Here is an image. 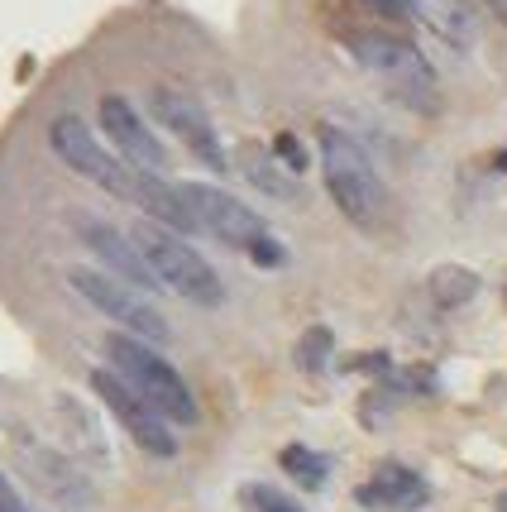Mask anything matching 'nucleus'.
<instances>
[{
	"label": "nucleus",
	"instance_id": "ddd939ff",
	"mask_svg": "<svg viewBox=\"0 0 507 512\" xmlns=\"http://www.w3.org/2000/svg\"><path fill=\"white\" fill-rule=\"evenodd\" d=\"M15 450H20V460L29 465V474L44 484L58 503H63V512H87L96 498H91V489H87V479L77 474V469L67 465L63 455H53V450H44L39 441L29 446L24 436H15Z\"/></svg>",
	"mask_w": 507,
	"mask_h": 512
},
{
	"label": "nucleus",
	"instance_id": "20e7f679",
	"mask_svg": "<svg viewBox=\"0 0 507 512\" xmlns=\"http://www.w3.org/2000/svg\"><path fill=\"white\" fill-rule=\"evenodd\" d=\"M134 245H139V254H144L149 268L158 273V283L173 288L177 297H187L192 307H221L225 302L221 273L206 264L182 235H173V230H163V225H154V221H144V225H134Z\"/></svg>",
	"mask_w": 507,
	"mask_h": 512
},
{
	"label": "nucleus",
	"instance_id": "5701e85b",
	"mask_svg": "<svg viewBox=\"0 0 507 512\" xmlns=\"http://www.w3.org/2000/svg\"><path fill=\"white\" fill-rule=\"evenodd\" d=\"M359 5H369V10H378V15H388V20H397V15L407 10V0H359Z\"/></svg>",
	"mask_w": 507,
	"mask_h": 512
},
{
	"label": "nucleus",
	"instance_id": "9d476101",
	"mask_svg": "<svg viewBox=\"0 0 507 512\" xmlns=\"http://www.w3.org/2000/svg\"><path fill=\"white\" fill-rule=\"evenodd\" d=\"M77 240L101 259V268L111 273V278H120V283H130V288H139V292H154V288H163L158 283V273L149 268V259L139 254V245H134V235H125L120 225H111L106 216H77Z\"/></svg>",
	"mask_w": 507,
	"mask_h": 512
},
{
	"label": "nucleus",
	"instance_id": "a211bd4d",
	"mask_svg": "<svg viewBox=\"0 0 507 512\" xmlns=\"http://www.w3.org/2000/svg\"><path fill=\"white\" fill-rule=\"evenodd\" d=\"M278 465H283L287 479H292V484H302V489H321V484H326V474H331L326 455H316L311 446H283Z\"/></svg>",
	"mask_w": 507,
	"mask_h": 512
},
{
	"label": "nucleus",
	"instance_id": "4468645a",
	"mask_svg": "<svg viewBox=\"0 0 507 512\" xmlns=\"http://www.w3.org/2000/svg\"><path fill=\"white\" fill-rule=\"evenodd\" d=\"M130 201L154 225L173 230V235H201V225H197V216H192L187 197H182V187H173V182L158 178V173H134V197Z\"/></svg>",
	"mask_w": 507,
	"mask_h": 512
},
{
	"label": "nucleus",
	"instance_id": "6e6552de",
	"mask_svg": "<svg viewBox=\"0 0 507 512\" xmlns=\"http://www.w3.org/2000/svg\"><path fill=\"white\" fill-rule=\"evenodd\" d=\"M91 388H96V398L106 402V412H111L115 422L130 431L134 446L149 450V455H158V460H173L177 455L173 422H168L158 407H149V402L139 398L130 383L115 374V369H96V374H91Z\"/></svg>",
	"mask_w": 507,
	"mask_h": 512
},
{
	"label": "nucleus",
	"instance_id": "39448f33",
	"mask_svg": "<svg viewBox=\"0 0 507 512\" xmlns=\"http://www.w3.org/2000/svg\"><path fill=\"white\" fill-rule=\"evenodd\" d=\"M48 144H53V154L63 158L77 178H87L91 187H101V192H111V197H120V201L134 197V168L115 154V149H106V144L96 139V130H91L82 115H72V111L53 115V120H48Z\"/></svg>",
	"mask_w": 507,
	"mask_h": 512
},
{
	"label": "nucleus",
	"instance_id": "f8f14e48",
	"mask_svg": "<svg viewBox=\"0 0 507 512\" xmlns=\"http://www.w3.org/2000/svg\"><path fill=\"white\" fill-rule=\"evenodd\" d=\"M354 498H359L364 508H378V512H417V508H426L431 484L421 479L417 469L388 460V465H378L374 474H369V484H359Z\"/></svg>",
	"mask_w": 507,
	"mask_h": 512
},
{
	"label": "nucleus",
	"instance_id": "aec40b11",
	"mask_svg": "<svg viewBox=\"0 0 507 512\" xmlns=\"http://www.w3.org/2000/svg\"><path fill=\"white\" fill-rule=\"evenodd\" d=\"M240 503L249 512H302V503H292L287 493L268 489V484H244V489H240Z\"/></svg>",
	"mask_w": 507,
	"mask_h": 512
},
{
	"label": "nucleus",
	"instance_id": "f257e3e1",
	"mask_svg": "<svg viewBox=\"0 0 507 512\" xmlns=\"http://www.w3.org/2000/svg\"><path fill=\"white\" fill-rule=\"evenodd\" d=\"M321 173H326V192L340 206V216L359 230H378L388 216V187L378 178L374 158L364 154V144L354 134L321 125Z\"/></svg>",
	"mask_w": 507,
	"mask_h": 512
},
{
	"label": "nucleus",
	"instance_id": "9b49d317",
	"mask_svg": "<svg viewBox=\"0 0 507 512\" xmlns=\"http://www.w3.org/2000/svg\"><path fill=\"white\" fill-rule=\"evenodd\" d=\"M101 130L111 139V149L134 173H168V149L154 139V130L144 125V115L134 111L130 96H101Z\"/></svg>",
	"mask_w": 507,
	"mask_h": 512
},
{
	"label": "nucleus",
	"instance_id": "2eb2a0df",
	"mask_svg": "<svg viewBox=\"0 0 507 512\" xmlns=\"http://www.w3.org/2000/svg\"><path fill=\"white\" fill-rule=\"evenodd\" d=\"M407 10H412L436 39H445L450 48H469L474 34H479V24H474V15H469L464 0H407Z\"/></svg>",
	"mask_w": 507,
	"mask_h": 512
},
{
	"label": "nucleus",
	"instance_id": "dca6fc26",
	"mask_svg": "<svg viewBox=\"0 0 507 512\" xmlns=\"http://www.w3.org/2000/svg\"><path fill=\"white\" fill-rule=\"evenodd\" d=\"M426 292H431V302H436L441 312H455V307H464V302L479 297V273L464 268V264H441V268H431Z\"/></svg>",
	"mask_w": 507,
	"mask_h": 512
},
{
	"label": "nucleus",
	"instance_id": "0eeeda50",
	"mask_svg": "<svg viewBox=\"0 0 507 512\" xmlns=\"http://www.w3.org/2000/svg\"><path fill=\"white\" fill-rule=\"evenodd\" d=\"M182 197L192 206L201 235H211V240H221L230 249H244V254H254L268 240L264 216L249 211L240 197H230L221 187H211V182H182Z\"/></svg>",
	"mask_w": 507,
	"mask_h": 512
},
{
	"label": "nucleus",
	"instance_id": "f03ea898",
	"mask_svg": "<svg viewBox=\"0 0 507 512\" xmlns=\"http://www.w3.org/2000/svg\"><path fill=\"white\" fill-rule=\"evenodd\" d=\"M106 359H111L115 374L130 383V388L149 402V407H158V412H163L173 426H192L201 417V407H197V398H192L187 379L177 374L168 359L158 355V345H149V340H134V335H125V331H115L111 340H106Z\"/></svg>",
	"mask_w": 507,
	"mask_h": 512
},
{
	"label": "nucleus",
	"instance_id": "b1692460",
	"mask_svg": "<svg viewBox=\"0 0 507 512\" xmlns=\"http://www.w3.org/2000/svg\"><path fill=\"white\" fill-rule=\"evenodd\" d=\"M488 5H493V15H498V20L507 24V0H488Z\"/></svg>",
	"mask_w": 507,
	"mask_h": 512
},
{
	"label": "nucleus",
	"instance_id": "423d86ee",
	"mask_svg": "<svg viewBox=\"0 0 507 512\" xmlns=\"http://www.w3.org/2000/svg\"><path fill=\"white\" fill-rule=\"evenodd\" d=\"M67 283H72V292H77L87 307H96V312L106 316V321H115L125 335L149 340V345H163V340H168V316L158 312L139 288L111 278L106 268H72Z\"/></svg>",
	"mask_w": 507,
	"mask_h": 512
},
{
	"label": "nucleus",
	"instance_id": "f3484780",
	"mask_svg": "<svg viewBox=\"0 0 507 512\" xmlns=\"http://www.w3.org/2000/svg\"><path fill=\"white\" fill-rule=\"evenodd\" d=\"M240 163H244V173H249V182H254V187H264L268 197H283V201L297 197V182H292V173H283V168L273 163V154H264L259 144H244Z\"/></svg>",
	"mask_w": 507,
	"mask_h": 512
},
{
	"label": "nucleus",
	"instance_id": "412c9836",
	"mask_svg": "<svg viewBox=\"0 0 507 512\" xmlns=\"http://www.w3.org/2000/svg\"><path fill=\"white\" fill-rule=\"evenodd\" d=\"M273 154L283 158V168H287V173H302V168H307V154H302L297 134H278V139H273Z\"/></svg>",
	"mask_w": 507,
	"mask_h": 512
},
{
	"label": "nucleus",
	"instance_id": "6ab92c4d",
	"mask_svg": "<svg viewBox=\"0 0 507 512\" xmlns=\"http://www.w3.org/2000/svg\"><path fill=\"white\" fill-rule=\"evenodd\" d=\"M331 350H335V335L326 331V326H311V331H302V340H297V369L321 374V369L331 364Z\"/></svg>",
	"mask_w": 507,
	"mask_h": 512
},
{
	"label": "nucleus",
	"instance_id": "4be33fe9",
	"mask_svg": "<svg viewBox=\"0 0 507 512\" xmlns=\"http://www.w3.org/2000/svg\"><path fill=\"white\" fill-rule=\"evenodd\" d=\"M0 512H34L29 503H24V493L5 479V469H0Z\"/></svg>",
	"mask_w": 507,
	"mask_h": 512
},
{
	"label": "nucleus",
	"instance_id": "7ed1b4c3",
	"mask_svg": "<svg viewBox=\"0 0 507 512\" xmlns=\"http://www.w3.org/2000/svg\"><path fill=\"white\" fill-rule=\"evenodd\" d=\"M350 53L359 63L369 67L378 77V87L393 96L397 106H407V111H436V72L431 63L417 53V44H407L402 34H388V29H364V34H350L345 39Z\"/></svg>",
	"mask_w": 507,
	"mask_h": 512
},
{
	"label": "nucleus",
	"instance_id": "1a4fd4ad",
	"mask_svg": "<svg viewBox=\"0 0 507 512\" xmlns=\"http://www.w3.org/2000/svg\"><path fill=\"white\" fill-rule=\"evenodd\" d=\"M149 111L158 115V125L163 130H173L182 144H187V154L197 158V163H206L211 173H225V144L221 134H216V125L206 120V111H201L192 96H182V91L173 87H154L149 91Z\"/></svg>",
	"mask_w": 507,
	"mask_h": 512
}]
</instances>
